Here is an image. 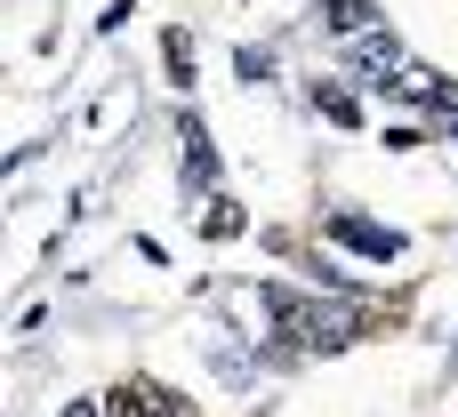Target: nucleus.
<instances>
[{"label": "nucleus", "mask_w": 458, "mask_h": 417, "mask_svg": "<svg viewBox=\"0 0 458 417\" xmlns=\"http://www.w3.org/2000/svg\"><path fill=\"white\" fill-rule=\"evenodd\" d=\"M105 417H193L169 386H153V378H121L113 394H105Z\"/></svg>", "instance_id": "nucleus-1"}, {"label": "nucleus", "mask_w": 458, "mask_h": 417, "mask_svg": "<svg viewBox=\"0 0 458 417\" xmlns=\"http://www.w3.org/2000/svg\"><path fill=\"white\" fill-rule=\"evenodd\" d=\"M322 233H330V241H346V249H362V257H378V265H394V257H403V233H394V225H370V217H346V209H338Z\"/></svg>", "instance_id": "nucleus-2"}, {"label": "nucleus", "mask_w": 458, "mask_h": 417, "mask_svg": "<svg viewBox=\"0 0 458 417\" xmlns=\"http://www.w3.org/2000/svg\"><path fill=\"white\" fill-rule=\"evenodd\" d=\"M394 64H403V48H394V40H362V72H370V80H403Z\"/></svg>", "instance_id": "nucleus-3"}, {"label": "nucleus", "mask_w": 458, "mask_h": 417, "mask_svg": "<svg viewBox=\"0 0 458 417\" xmlns=\"http://www.w3.org/2000/svg\"><path fill=\"white\" fill-rule=\"evenodd\" d=\"M185 169H193L201 185L217 177V153H209V137H201V121H185Z\"/></svg>", "instance_id": "nucleus-4"}, {"label": "nucleus", "mask_w": 458, "mask_h": 417, "mask_svg": "<svg viewBox=\"0 0 458 417\" xmlns=\"http://www.w3.org/2000/svg\"><path fill=\"white\" fill-rule=\"evenodd\" d=\"M370 16H378L370 0H330V32H362Z\"/></svg>", "instance_id": "nucleus-5"}, {"label": "nucleus", "mask_w": 458, "mask_h": 417, "mask_svg": "<svg viewBox=\"0 0 458 417\" xmlns=\"http://www.w3.org/2000/svg\"><path fill=\"white\" fill-rule=\"evenodd\" d=\"M161 48H169V80H193V40H185V32H169Z\"/></svg>", "instance_id": "nucleus-6"}, {"label": "nucleus", "mask_w": 458, "mask_h": 417, "mask_svg": "<svg viewBox=\"0 0 458 417\" xmlns=\"http://www.w3.org/2000/svg\"><path fill=\"white\" fill-rule=\"evenodd\" d=\"M314 104H322L330 121H354V96H346V88H314Z\"/></svg>", "instance_id": "nucleus-7"}, {"label": "nucleus", "mask_w": 458, "mask_h": 417, "mask_svg": "<svg viewBox=\"0 0 458 417\" xmlns=\"http://www.w3.org/2000/svg\"><path fill=\"white\" fill-rule=\"evenodd\" d=\"M209 233H217V241H233V233H242V209H233V201H217V209H209Z\"/></svg>", "instance_id": "nucleus-8"}, {"label": "nucleus", "mask_w": 458, "mask_h": 417, "mask_svg": "<svg viewBox=\"0 0 458 417\" xmlns=\"http://www.w3.org/2000/svg\"><path fill=\"white\" fill-rule=\"evenodd\" d=\"M64 417H97V410H89V402H72V410H64Z\"/></svg>", "instance_id": "nucleus-9"}, {"label": "nucleus", "mask_w": 458, "mask_h": 417, "mask_svg": "<svg viewBox=\"0 0 458 417\" xmlns=\"http://www.w3.org/2000/svg\"><path fill=\"white\" fill-rule=\"evenodd\" d=\"M451 370H458V346H451Z\"/></svg>", "instance_id": "nucleus-10"}]
</instances>
